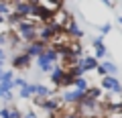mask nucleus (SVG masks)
<instances>
[{
    "label": "nucleus",
    "mask_w": 122,
    "mask_h": 118,
    "mask_svg": "<svg viewBox=\"0 0 122 118\" xmlns=\"http://www.w3.org/2000/svg\"><path fill=\"white\" fill-rule=\"evenodd\" d=\"M4 71V61H0V73Z\"/></svg>",
    "instance_id": "412c9836"
},
{
    "label": "nucleus",
    "mask_w": 122,
    "mask_h": 118,
    "mask_svg": "<svg viewBox=\"0 0 122 118\" xmlns=\"http://www.w3.org/2000/svg\"><path fill=\"white\" fill-rule=\"evenodd\" d=\"M45 49H47V45H45V43H39V41H35V43H30V45H25L22 53H26L30 59H37V57H41V55L45 53Z\"/></svg>",
    "instance_id": "20e7f679"
},
{
    "label": "nucleus",
    "mask_w": 122,
    "mask_h": 118,
    "mask_svg": "<svg viewBox=\"0 0 122 118\" xmlns=\"http://www.w3.org/2000/svg\"><path fill=\"white\" fill-rule=\"evenodd\" d=\"M100 90H102V92H116V94H122V83L118 82V77L104 75V77L100 79Z\"/></svg>",
    "instance_id": "7ed1b4c3"
},
{
    "label": "nucleus",
    "mask_w": 122,
    "mask_h": 118,
    "mask_svg": "<svg viewBox=\"0 0 122 118\" xmlns=\"http://www.w3.org/2000/svg\"><path fill=\"white\" fill-rule=\"evenodd\" d=\"M30 61H33V59H30L26 53L20 51L18 55L12 57V67H14V69H29V67H30Z\"/></svg>",
    "instance_id": "423d86ee"
},
{
    "label": "nucleus",
    "mask_w": 122,
    "mask_h": 118,
    "mask_svg": "<svg viewBox=\"0 0 122 118\" xmlns=\"http://www.w3.org/2000/svg\"><path fill=\"white\" fill-rule=\"evenodd\" d=\"M118 22H120V25H122V14H120V16H118Z\"/></svg>",
    "instance_id": "4be33fe9"
},
{
    "label": "nucleus",
    "mask_w": 122,
    "mask_h": 118,
    "mask_svg": "<svg viewBox=\"0 0 122 118\" xmlns=\"http://www.w3.org/2000/svg\"><path fill=\"white\" fill-rule=\"evenodd\" d=\"M22 118H39V116H37V112H35V110H29V112H25V114H22Z\"/></svg>",
    "instance_id": "f3484780"
},
{
    "label": "nucleus",
    "mask_w": 122,
    "mask_h": 118,
    "mask_svg": "<svg viewBox=\"0 0 122 118\" xmlns=\"http://www.w3.org/2000/svg\"><path fill=\"white\" fill-rule=\"evenodd\" d=\"M57 33H59V31H57L51 22H49V25H39V26H37V41H39V43L49 45Z\"/></svg>",
    "instance_id": "f03ea898"
},
{
    "label": "nucleus",
    "mask_w": 122,
    "mask_h": 118,
    "mask_svg": "<svg viewBox=\"0 0 122 118\" xmlns=\"http://www.w3.org/2000/svg\"><path fill=\"white\" fill-rule=\"evenodd\" d=\"M18 96H20L22 100H33V98H35L33 83H26V86H22V87H20V92H18Z\"/></svg>",
    "instance_id": "9d476101"
},
{
    "label": "nucleus",
    "mask_w": 122,
    "mask_h": 118,
    "mask_svg": "<svg viewBox=\"0 0 122 118\" xmlns=\"http://www.w3.org/2000/svg\"><path fill=\"white\" fill-rule=\"evenodd\" d=\"M73 87H75V90H79V92H83V94H86V92H87V87H90V82L86 79V75H83V77H75V82H73Z\"/></svg>",
    "instance_id": "9b49d317"
},
{
    "label": "nucleus",
    "mask_w": 122,
    "mask_h": 118,
    "mask_svg": "<svg viewBox=\"0 0 122 118\" xmlns=\"http://www.w3.org/2000/svg\"><path fill=\"white\" fill-rule=\"evenodd\" d=\"M12 87H14V83H12V82H2V83H0V92H2V94L12 92Z\"/></svg>",
    "instance_id": "ddd939ff"
},
{
    "label": "nucleus",
    "mask_w": 122,
    "mask_h": 118,
    "mask_svg": "<svg viewBox=\"0 0 122 118\" xmlns=\"http://www.w3.org/2000/svg\"><path fill=\"white\" fill-rule=\"evenodd\" d=\"M102 65H104V69H106V75H112V77H116V73H118V65H116L114 61L104 59V61H102Z\"/></svg>",
    "instance_id": "1a4fd4ad"
},
{
    "label": "nucleus",
    "mask_w": 122,
    "mask_h": 118,
    "mask_svg": "<svg viewBox=\"0 0 122 118\" xmlns=\"http://www.w3.org/2000/svg\"><path fill=\"white\" fill-rule=\"evenodd\" d=\"M33 92H35V98H49L55 94V90L43 86V83H33Z\"/></svg>",
    "instance_id": "6e6552de"
},
{
    "label": "nucleus",
    "mask_w": 122,
    "mask_h": 118,
    "mask_svg": "<svg viewBox=\"0 0 122 118\" xmlns=\"http://www.w3.org/2000/svg\"><path fill=\"white\" fill-rule=\"evenodd\" d=\"M77 65L81 67L83 73H86V71H96L98 65H100V61H98L94 55H83L81 59H77Z\"/></svg>",
    "instance_id": "39448f33"
},
{
    "label": "nucleus",
    "mask_w": 122,
    "mask_h": 118,
    "mask_svg": "<svg viewBox=\"0 0 122 118\" xmlns=\"http://www.w3.org/2000/svg\"><path fill=\"white\" fill-rule=\"evenodd\" d=\"M8 118H22V112L16 110V108H10V116Z\"/></svg>",
    "instance_id": "dca6fc26"
},
{
    "label": "nucleus",
    "mask_w": 122,
    "mask_h": 118,
    "mask_svg": "<svg viewBox=\"0 0 122 118\" xmlns=\"http://www.w3.org/2000/svg\"><path fill=\"white\" fill-rule=\"evenodd\" d=\"M63 75H65V67H63V65H53V69H51V83L55 87H59Z\"/></svg>",
    "instance_id": "0eeeda50"
},
{
    "label": "nucleus",
    "mask_w": 122,
    "mask_h": 118,
    "mask_svg": "<svg viewBox=\"0 0 122 118\" xmlns=\"http://www.w3.org/2000/svg\"><path fill=\"white\" fill-rule=\"evenodd\" d=\"M12 83H14V86H16V87H22V86H26V83H29V82H26L25 77H14V79H12Z\"/></svg>",
    "instance_id": "2eb2a0df"
},
{
    "label": "nucleus",
    "mask_w": 122,
    "mask_h": 118,
    "mask_svg": "<svg viewBox=\"0 0 122 118\" xmlns=\"http://www.w3.org/2000/svg\"><path fill=\"white\" fill-rule=\"evenodd\" d=\"M96 71H98V73L102 75V77H104V75H106V69H104V65H102V63H100V65H98V69H96Z\"/></svg>",
    "instance_id": "6ab92c4d"
},
{
    "label": "nucleus",
    "mask_w": 122,
    "mask_h": 118,
    "mask_svg": "<svg viewBox=\"0 0 122 118\" xmlns=\"http://www.w3.org/2000/svg\"><path fill=\"white\" fill-rule=\"evenodd\" d=\"M37 26H39V22H35L33 18H22L20 25L16 26V37L20 43L25 45H30V43H35L37 41Z\"/></svg>",
    "instance_id": "f257e3e1"
},
{
    "label": "nucleus",
    "mask_w": 122,
    "mask_h": 118,
    "mask_svg": "<svg viewBox=\"0 0 122 118\" xmlns=\"http://www.w3.org/2000/svg\"><path fill=\"white\" fill-rule=\"evenodd\" d=\"M6 59V51H4V47H0V61H4Z\"/></svg>",
    "instance_id": "aec40b11"
},
{
    "label": "nucleus",
    "mask_w": 122,
    "mask_h": 118,
    "mask_svg": "<svg viewBox=\"0 0 122 118\" xmlns=\"http://www.w3.org/2000/svg\"><path fill=\"white\" fill-rule=\"evenodd\" d=\"M98 29H100L102 37H108L110 33H112V25H110V22H104V25H100V26H98Z\"/></svg>",
    "instance_id": "f8f14e48"
},
{
    "label": "nucleus",
    "mask_w": 122,
    "mask_h": 118,
    "mask_svg": "<svg viewBox=\"0 0 122 118\" xmlns=\"http://www.w3.org/2000/svg\"><path fill=\"white\" fill-rule=\"evenodd\" d=\"M0 100H4V102H10L12 100V92H6V94H2V98Z\"/></svg>",
    "instance_id": "a211bd4d"
},
{
    "label": "nucleus",
    "mask_w": 122,
    "mask_h": 118,
    "mask_svg": "<svg viewBox=\"0 0 122 118\" xmlns=\"http://www.w3.org/2000/svg\"><path fill=\"white\" fill-rule=\"evenodd\" d=\"M12 79H14V73H12V69H8V71H2L0 83H2V82H12Z\"/></svg>",
    "instance_id": "4468645a"
}]
</instances>
